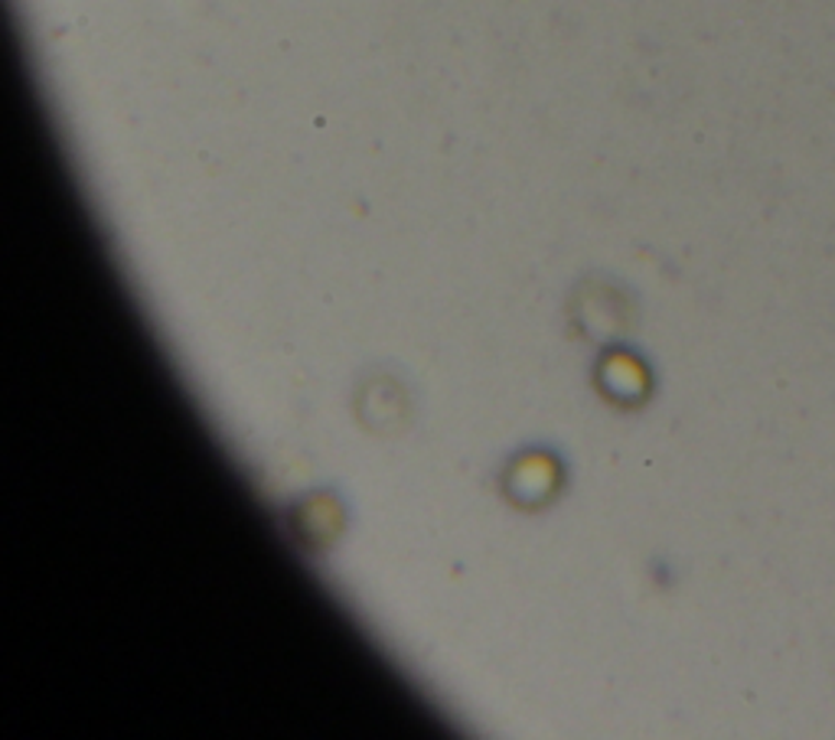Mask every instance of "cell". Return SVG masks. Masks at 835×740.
Wrapping results in <instances>:
<instances>
[{
	"mask_svg": "<svg viewBox=\"0 0 835 740\" xmlns=\"http://www.w3.org/2000/svg\"><path fill=\"white\" fill-rule=\"evenodd\" d=\"M601 382L611 395H620V398H634V391L644 388V375L627 356H611L601 369Z\"/></svg>",
	"mask_w": 835,
	"mask_h": 740,
	"instance_id": "7a4b0ae2",
	"label": "cell"
},
{
	"mask_svg": "<svg viewBox=\"0 0 835 740\" xmlns=\"http://www.w3.org/2000/svg\"><path fill=\"white\" fill-rule=\"evenodd\" d=\"M552 461L546 457H526L513 466V476H509V493L519 499V502H539L552 493L556 479H552Z\"/></svg>",
	"mask_w": 835,
	"mask_h": 740,
	"instance_id": "6da1fadb",
	"label": "cell"
}]
</instances>
